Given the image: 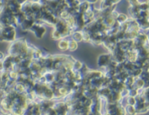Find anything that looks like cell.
Wrapping results in <instances>:
<instances>
[{"mask_svg":"<svg viewBox=\"0 0 149 115\" xmlns=\"http://www.w3.org/2000/svg\"><path fill=\"white\" fill-rule=\"evenodd\" d=\"M128 19H129V17L126 15H125V14H119L116 20L120 24H122L126 23V21L128 20Z\"/></svg>","mask_w":149,"mask_h":115,"instance_id":"ba28073f","label":"cell"},{"mask_svg":"<svg viewBox=\"0 0 149 115\" xmlns=\"http://www.w3.org/2000/svg\"><path fill=\"white\" fill-rule=\"evenodd\" d=\"M68 45H69V40H68L66 39H62L58 40V47L62 51H68Z\"/></svg>","mask_w":149,"mask_h":115,"instance_id":"52a82bcc","label":"cell"},{"mask_svg":"<svg viewBox=\"0 0 149 115\" xmlns=\"http://www.w3.org/2000/svg\"><path fill=\"white\" fill-rule=\"evenodd\" d=\"M127 2L130 3V5H133V6L138 5L140 3L139 0H127Z\"/></svg>","mask_w":149,"mask_h":115,"instance_id":"7c38bea8","label":"cell"},{"mask_svg":"<svg viewBox=\"0 0 149 115\" xmlns=\"http://www.w3.org/2000/svg\"><path fill=\"white\" fill-rule=\"evenodd\" d=\"M35 22H36L35 19L26 18L19 25H20V27H21V29H22L23 30H30L31 28L32 27V25L35 24Z\"/></svg>","mask_w":149,"mask_h":115,"instance_id":"5b68a950","label":"cell"},{"mask_svg":"<svg viewBox=\"0 0 149 115\" xmlns=\"http://www.w3.org/2000/svg\"><path fill=\"white\" fill-rule=\"evenodd\" d=\"M7 25H12L16 27L19 24L16 20L15 14L7 6L3 5V7L0 11V27Z\"/></svg>","mask_w":149,"mask_h":115,"instance_id":"6da1fadb","label":"cell"},{"mask_svg":"<svg viewBox=\"0 0 149 115\" xmlns=\"http://www.w3.org/2000/svg\"><path fill=\"white\" fill-rule=\"evenodd\" d=\"M3 7V3L2 1H0V8H2Z\"/></svg>","mask_w":149,"mask_h":115,"instance_id":"ac0fdd59","label":"cell"},{"mask_svg":"<svg viewBox=\"0 0 149 115\" xmlns=\"http://www.w3.org/2000/svg\"><path fill=\"white\" fill-rule=\"evenodd\" d=\"M148 43H149V33H148Z\"/></svg>","mask_w":149,"mask_h":115,"instance_id":"ffe728a7","label":"cell"},{"mask_svg":"<svg viewBox=\"0 0 149 115\" xmlns=\"http://www.w3.org/2000/svg\"><path fill=\"white\" fill-rule=\"evenodd\" d=\"M30 31H31L36 38L40 39L44 36L45 33L47 32V30H46L45 26L42 25V23L36 21L35 24L32 25V27L31 28Z\"/></svg>","mask_w":149,"mask_h":115,"instance_id":"3957f363","label":"cell"},{"mask_svg":"<svg viewBox=\"0 0 149 115\" xmlns=\"http://www.w3.org/2000/svg\"><path fill=\"white\" fill-rule=\"evenodd\" d=\"M126 102H127V104H128V105L134 106V105H135V103H136V98L132 97V96H127Z\"/></svg>","mask_w":149,"mask_h":115,"instance_id":"8fae6325","label":"cell"},{"mask_svg":"<svg viewBox=\"0 0 149 115\" xmlns=\"http://www.w3.org/2000/svg\"><path fill=\"white\" fill-rule=\"evenodd\" d=\"M105 1H109L110 3H111L113 5H116L118 3L120 2V0H105Z\"/></svg>","mask_w":149,"mask_h":115,"instance_id":"5bb4252c","label":"cell"},{"mask_svg":"<svg viewBox=\"0 0 149 115\" xmlns=\"http://www.w3.org/2000/svg\"><path fill=\"white\" fill-rule=\"evenodd\" d=\"M16 1H17V2H18V3H19L21 6H22L24 3H26L28 0H16Z\"/></svg>","mask_w":149,"mask_h":115,"instance_id":"2e32d148","label":"cell"},{"mask_svg":"<svg viewBox=\"0 0 149 115\" xmlns=\"http://www.w3.org/2000/svg\"><path fill=\"white\" fill-rule=\"evenodd\" d=\"M100 0H82V2H86L89 4H95L99 2Z\"/></svg>","mask_w":149,"mask_h":115,"instance_id":"4fadbf2b","label":"cell"},{"mask_svg":"<svg viewBox=\"0 0 149 115\" xmlns=\"http://www.w3.org/2000/svg\"><path fill=\"white\" fill-rule=\"evenodd\" d=\"M4 58H5V55L0 51V62H3L4 60Z\"/></svg>","mask_w":149,"mask_h":115,"instance_id":"9a60e30c","label":"cell"},{"mask_svg":"<svg viewBox=\"0 0 149 115\" xmlns=\"http://www.w3.org/2000/svg\"><path fill=\"white\" fill-rule=\"evenodd\" d=\"M65 1H66V2L68 3H68H72V2H73L74 0H65Z\"/></svg>","mask_w":149,"mask_h":115,"instance_id":"e0dca14e","label":"cell"},{"mask_svg":"<svg viewBox=\"0 0 149 115\" xmlns=\"http://www.w3.org/2000/svg\"><path fill=\"white\" fill-rule=\"evenodd\" d=\"M8 115H13V114H8Z\"/></svg>","mask_w":149,"mask_h":115,"instance_id":"44dd1931","label":"cell"},{"mask_svg":"<svg viewBox=\"0 0 149 115\" xmlns=\"http://www.w3.org/2000/svg\"><path fill=\"white\" fill-rule=\"evenodd\" d=\"M16 30L15 27L12 25H7L1 27L0 30V41L13 42L15 40Z\"/></svg>","mask_w":149,"mask_h":115,"instance_id":"7a4b0ae2","label":"cell"},{"mask_svg":"<svg viewBox=\"0 0 149 115\" xmlns=\"http://www.w3.org/2000/svg\"><path fill=\"white\" fill-rule=\"evenodd\" d=\"M103 115H110V114H108V113H106V114H103Z\"/></svg>","mask_w":149,"mask_h":115,"instance_id":"d6986e66","label":"cell"},{"mask_svg":"<svg viewBox=\"0 0 149 115\" xmlns=\"http://www.w3.org/2000/svg\"><path fill=\"white\" fill-rule=\"evenodd\" d=\"M112 55L110 54H104L99 56L98 58V67L100 68H106L111 61H112Z\"/></svg>","mask_w":149,"mask_h":115,"instance_id":"277c9868","label":"cell"},{"mask_svg":"<svg viewBox=\"0 0 149 115\" xmlns=\"http://www.w3.org/2000/svg\"><path fill=\"white\" fill-rule=\"evenodd\" d=\"M78 42L77 41H75L74 39H71L69 40V45H68V50L70 51H76L77 49H78Z\"/></svg>","mask_w":149,"mask_h":115,"instance_id":"30bf717a","label":"cell"},{"mask_svg":"<svg viewBox=\"0 0 149 115\" xmlns=\"http://www.w3.org/2000/svg\"><path fill=\"white\" fill-rule=\"evenodd\" d=\"M125 111H126V115H136V108L134 106L132 105H126L125 107Z\"/></svg>","mask_w":149,"mask_h":115,"instance_id":"9c48e42d","label":"cell"},{"mask_svg":"<svg viewBox=\"0 0 149 115\" xmlns=\"http://www.w3.org/2000/svg\"><path fill=\"white\" fill-rule=\"evenodd\" d=\"M72 39H74L77 42H80L83 40V31L82 30H76L73 31L71 35Z\"/></svg>","mask_w":149,"mask_h":115,"instance_id":"8992f818","label":"cell"}]
</instances>
